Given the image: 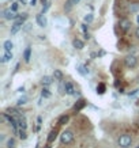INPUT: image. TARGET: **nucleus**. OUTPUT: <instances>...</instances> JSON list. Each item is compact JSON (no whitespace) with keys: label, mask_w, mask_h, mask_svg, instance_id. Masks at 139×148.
<instances>
[{"label":"nucleus","mask_w":139,"mask_h":148,"mask_svg":"<svg viewBox=\"0 0 139 148\" xmlns=\"http://www.w3.org/2000/svg\"><path fill=\"white\" fill-rule=\"evenodd\" d=\"M117 144L119 147L121 148H130L131 144H132V137L130 135H121L119 139H117Z\"/></svg>","instance_id":"nucleus-1"},{"label":"nucleus","mask_w":139,"mask_h":148,"mask_svg":"<svg viewBox=\"0 0 139 148\" xmlns=\"http://www.w3.org/2000/svg\"><path fill=\"white\" fill-rule=\"evenodd\" d=\"M124 65H126L127 68H130V69L135 68L138 65V58H136V56H134V54L126 56V57H124Z\"/></svg>","instance_id":"nucleus-2"},{"label":"nucleus","mask_w":139,"mask_h":148,"mask_svg":"<svg viewBox=\"0 0 139 148\" xmlns=\"http://www.w3.org/2000/svg\"><path fill=\"white\" fill-rule=\"evenodd\" d=\"M60 141H62V144H71L74 141L72 130H64L63 133L60 135Z\"/></svg>","instance_id":"nucleus-3"},{"label":"nucleus","mask_w":139,"mask_h":148,"mask_svg":"<svg viewBox=\"0 0 139 148\" xmlns=\"http://www.w3.org/2000/svg\"><path fill=\"white\" fill-rule=\"evenodd\" d=\"M1 15H3V18L7 19V21H15V18H17V15H18V14H15L11 8H6Z\"/></svg>","instance_id":"nucleus-4"},{"label":"nucleus","mask_w":139,"mask_h":148,"mask_svg":"<svg viewBox=\"0 0 139 148\" xmlns=\"http://www.w3.org/2000/svg\"><path fill=\"white\" fill-rule=\"evenodd\" d=\"M64 91H66L67 95H75L76 94L75 86L72 84L71 82H66V83H64Z\"/></svg>","instance_id":"nucleus-5"},{"label":"nucleus","mask_w":139,"mask_h":148,"mask_svg":"<svg viewBox=\"0 0 139 148\" xmlns=\"http://www.w3.org/2000/svg\"><path fill=\"white\" fill-rule=\"evenodd\" d=\"M119 26H120V29L123 30V32L126 33V32H128V30L131 29V22L128 21V19H120Z\"/></svg>","instance_id":"nucleus-6"},{"label":"nucleus","mask_w":139,"mask_h":148,"mask_svg":"<svg viewBox=\"0 0 139 148\" xmlns=\"http://www.w3.org/2000/svg\"><path fill=\"white\" fill-rule=\"evenodd\" d=\"M37 23H38V26L40 27H45L46 25H48V21H46V18H45V15L44 14H38L37 15V18H36Z\"/></svg>","instance_id":"nucleus-7"},{"label":"nucleus","mask_w":139,"mask_h":148,"mask_svg":"<svg viewBox=\"0 0 139 148\" xmlns=\"http://www.w3.org/2000/svg\"><path fill=\"white\" fill-rule=\"evenodd\" d=\"M11 58H12V52H10V50H4V53H3L1 58H0V63L6 64V63H8Z\"/></svg>","instance_id":"nucleus-8"},{"label":"nucleus","mask_w":139,"mask_h":148,"mask_svg":"<svg viewBox=\"0 0 139 148\" xmlns=\"http://www.w3.org/2000/svg\"><path fill=\"white\" fill-rule=\"evenodd\" d=\"M53 76H48V75H45V76H42V79H41V84L44 86V87H49L52 83H53Z\"/></svg>","instance_id":"nucleus-9"},{"label":"nucleus","mask_w":139,"mask_h":148,"mask_svg":"<svg viewBox=\"0 0 139 148\" xmlns=\"http://www.w3.org/2000/svg\"><path fill=\"white\" fill-rule=\"evenodd\" d=\"M72 46H74L75 49L81 50V49H83V48H85V42H83L82 40H79V38H75V40L72 41Z\"/></svg>","instance_id":"nucleus-10"},{"label":"nucleus","mask_w":139,"mask_h":148,"mask_svg":"<svg viewBox=\"0 0 139 148\" xmlns=\"http://www.w3.org/2000/svg\"><path fill=\"white\" fill-rule=\"evenodd\" d=\"M21 29H22V23L14 22V25L11 26V36H15V34H17Z\"/></svg>","instance_id":"nucleus-11"},{"label":"nucleus","mask_w":139,"mask_h":148,"mask_svg":"<svg viewBox=\"0 0 139 148\" xmlns=\"http://www.w3.org/2000/svg\"><path fill=\"white\" fill-rule=\"evenodd\" d=\"M76 69H78V72H79L81 75H83V76H85V75H89V72H90L89 68L85 67V65H82V64H79V65L76 67Z\"/></svg>","instance_id":"nucleus-12"},{"label":"nucleus","mask_w":139,"mask_h":148,"mask_svg":"<svg viewBox=\"0 0 139 148\" xmlns=\"http://www.w3.org/2000/svg\"><path fill=\"white\" fill-rule=\"evenodd\" d=\"M75 4H76V3H75V0H67V1H66V5H64V11H66V12H68V11H71L72 7H74Z\"/></svg>","instance_id":"nucleus-13"},{"label":"nucleus","mask_w":139,"mask_h":148,"mask_svg":"<svg viewBox=\"0 0 139 148\" xmlns=\"http://www.w3.org/2000/svg\"><path fill=\"white\" fill-rule=\"evenodd\" d=\"M26 19H27V14H25V12H23V14H18L14 22H18V23H22V25H23V22H25Z\"/></svg>","instance_id":"nucleus-14"},{"label":"nucleus","mask_w":139,"mask_h":148,"mask_svg":"<svg viewBox=\"0 0 139 148\" xmlns=\"http://www.w3.org/2000/svg\"><path fill=\"white\" fill-rule=\"evenodd\" d=\"M56 137H57V130H56V129L50 130V133H49V136H48L46 141H48V143H53L55 140H56Z\"/></svg>","instance_id":"nucleus-15"},{"label":"nucleus","mask_w":139,"mask_h":148,"mask_svg":"<svg viewBox=\"0 0 139 148\" xmlns=\"http://www.w3.org/2000/svg\"><path fill=\"white\" fill-rule=\"evenodd\" d=\"M68 121H70V117H68L67 114H64V116H60V117H59L57 124H59V125H66Z\"/></svg>","instance_id":"nucleus-16"},{"label":"nucleus","mask_w":139,"mask_h":148,"mask_svg":"<svg viewBox=\"0 0 139 148\" xmlns=\"http://www.w3.org/2000/svg\"><path fill=\"white\" fill-rule=\"evenodd\" d=\"M3 48H4V50H12V48H14V44H12V41L11 40H7V41H4V44H3Z\"/></svg>","instance_id":"nucleus-17"},{"label":"nucleus","mask_w":139,"mask_h":148,"mask_svg":"<svg viewBox=\"0 0 139 148\" xmlns=\"http://www.w3.org/2000/svg\"><path fill=\"white\" fill-rule=\"evenodd\" d=\"M30 53H32V48H30V46H27L26 50H25V53H23V58H25V61H26V63L30 61Z\"/></svg>","instance_id":"nucleus-18"},{"label":"nucleus","mask_w":139,"mask_h":148,"mask_svg":"<svg viewBox=\"0 0 139 148\" xmlns=\"http://www.w3.org/2000/svg\"><path fill=\"white\" fill-rule=\"evenodd\" d=\"M53 77H55V80H63V72L60 71V69H55Z\"/></svg>","instance_id":"nucleus-19"},{"label":"nucleus","mask_w":139,"mask_h":148,"mask_svg":"<svg viewBox=\"0 0 139 148\" xmlns=\"http://www.w3.org/2000/svg\"><path fill=\"white\" fill-rule=\"evenodd\" d=\"M106 91V86L104 84V83H100L98 86H97V94H100V95H102L104 92Z\"/></svg>","instance_id":"nucleus-20"},{"label":"nucleus","mask_w":139,"mask_h":148,"mask_svg":"<svg viewBox=\"0 0 139 148\" xmlns=\"http://www.w3.org/2000/svg\"><path fill=\"white\" fill-rule=\"evenodd\" d=\"M85 105H86L85 101H83V99H81V101H78V103H76L75 106H74V110H76V112H79V110H81V109L83 108Z\"/></svg>","instance_id":"nucleus-21"},{"label":"nucleus","mask_w":139,"mask_h":148,"mask_svg":"<svg viewBox=\"0 0 139 148\" xmlns=\"http://www.w3.org/2000/svg\"><path fill=\"white\" fill-rule=\"evenodd\" d=\"M7 148H17V141H15L14 137L7 140Z\"/></svg>","instance_id":"nucleus-22"},{"label":"nucleus","mask_w":139,"mask_h":148,"mask_svg":"<svg viewBox=\"0 0 139 148\" xmlns=\"http://www.w3.org/2000/svg\"><path fill=\"white\" fill-rule=\"evenodd\" d=\"M6 112L8 113L10 116H12V117H18L19 116V112L17 110V109H7Z\"/></svg>","instance_id":"nucleus-23"},{"label":"nucleus","mask_w":139,"mask_h":148,"mask_svg":"<svg viewBox=\"0 0 139 148\" xmlns=\"http://www.w3.org/2000/svg\"><path fill=\"white\" fill-rule=\"evenodd\" d=\"M18 136H19V139H22V140L26 139V137H27V135H26V129H19Z\"/></svg>","instance_id":"nucleus-24"},{"label":"nucleus","mask_w":139,"mask_h":148,"mask_svg":"<svg viewBox=\"0 0 139 148\" xmlns=\"http://www.w3.org/2000/svg\"><path fill=\"white\" fill-rule=\"evenodd\" d=\"M93 19H94L93 14H87V15L85 16V19H83V21H85V23H91V22H93Z\"/></svg>","instance_id":"nucleus-25"},{"label":"nucleus","mask_w":139,"mask_h":148,"mask_svg":"<svg viewBox=\"0 0 139 148\" xmlns=\"http://www.w3.org/2000/svg\"><path fill=\"white\" fill-rule=\"evenodd\" d=\"M26 102H27V98L26 97H22V98H19L18 101H17V106H22V105H25Z\"/></svg>","instance_id":"nucleus-26"},{"label":"nucleus","mask_w":139,"mask_h":148,"mask_svg":"<svg viewBox=\"0 0 139 148\" xmlns=\"http://www.w3.org/2000/svg\"><path fill=\"white\" fill-rule=\"evenodd\" d=\"M41 95H42L44 98H49V97H50V92H49V90H48L46 87H44V88H42V92H41Z\"/></svg>","instance_id":"nucleus-27"},{"label":"nucleus","mask_w":139,"mask_h":148,"mask_svg":"<svg viewBox=\"0 0 139 148\" xmlns=\"http://www.w3.org/2000/svg\"><path fill=\"white\" fill-rule=\"evenodd\" d=\"M10 8L14 12H17V11H18V8H19V3H17V1H14L12 4H11V7H10Z\"/></svg>","instance_id":"nucleus-28"},{"label":"nucleus","mask_w":139,"mask_h":148,"mask_svg":"<svg viewBox=\"0 0 139 148\" xmlns=\"http://www.w3.org/2000/svg\"><path fill=\"white\" fill-rule=\"evenodd\" d=\"M49 7H50V1H46V3H45V5L42 7V11H41V14H45L46 11H48V10H49Z\"/></svg>","instance_id":"nucleus-29"},{"label":"nucleus","mask_w":139,"mask_h":148,"mask_svg":"<svg viewBox=\"0 0 139 148\" xmlns=\"http://www.w3.org/2000/svg\"><path fill=\"white\" fill-rule=\"evenodd\" d=\"M138 8H139V4H138V3H134V5H130V10H131V11H136Z\"/></svg>","instance_id":"nucleus-30"},{"label":"nucleus","mask_w":139,"mask_h":148,"mask_svg":"<svg viewBox=\"0 0 139 148\" xmlns=\"http://www.w3.org/2000/svg\"><path fill=\"white\" fill-rule=\"evenodd\" d=\"M87 25H89V23H83V25H82V30H83V34H85V33H89V32H87Z\"/></svg>","instance_id":"nucleus-31"},{"label":"nucleus","mask_w":139,"mask_h":148,"mask_svg":"<svg viewBox=\"0 0 139 148\" xmlns=\"http://www.w3.org/2000/svg\"><path fill=\"white\" fill-rule=\"evenodd\" d=\"M135 36H136V38H139V27L135 30Z\"/></svg>","instance_id":"nucleus-32"},{"label":"nucleus","mask_w":139,"mask_h":148,"mask_svg":"<svg viewBox=\"0 0 139 148\" xmlns=\"http://www.w3.org/2000/svg\"><path fill=\"white\" fill-rule=\"evenodd\" d=\"M36 1H37V0H30V4L34 5V4H36Z\"/></svg>","instance_id":"nucleus-33"},{"label":"nucleus","mask_w":139,"mask_h":148,"mask_svg":"<svg viewBox=\"0 0 139 148\" xmlns=\"http://www.w3.org/2000/svg\"><path fill=\"white\" fill-rule=\"evenodd\" d=\"M19 1H21V3H22V4H26V3H27L26 0H19Z\"/></svg>","instance_id":"nucleus-34"},{"label":"nucleus","mask_w":139,"mask_h":148,"mask_svg":"<svg viewBox=\"0 0 139 148\" xmlns=\"http://www.w3.org/2000/svg\"><path fill=\"white\" fill-rule=\"evenodd\" d=\"M136 22H138V25H139V15L136 16Z\"/></svg>","instance_id":"nucleus-35"},{"label":"nucleus","mask_w":139,"mask_h":148,"mask_svg":"<svg viewBox=\"0 0 139 148\" xmlns=\"http://www.w3.org/2000/svg\"><path fill=\"white\" fill-rule=\"evenodd\" d=\"M75 3H79V0H75Z\"/></svg>","instance_id":"nucleus-36"},{"label":"nucleus","mask_w":139,"mask_h":148,"mask_svg":"<svg viewBox=\"0 0 139 148\" xmlns=\"http://www.w3.org/2000/svg\"><path fill=\"white\" fill-rule=\"evenodd\" d=\"M8 1H12V0H8Z\"/></svg>","instance_id":"nucleus-37"},{"label":"nucleus","mask_w":139,"mask_h":148,"mask_svg":"<svg viewBox=\"0 0 139 148\" xmlns=\"http://www.w3.org/2000/svg\"><path fill=\"white\" fill-rule=\"evenodd\" d=\"M136 148H139V145H138V147H136Z\"/></svg>","instance_id":"nucleus-38"}]
</instances>
